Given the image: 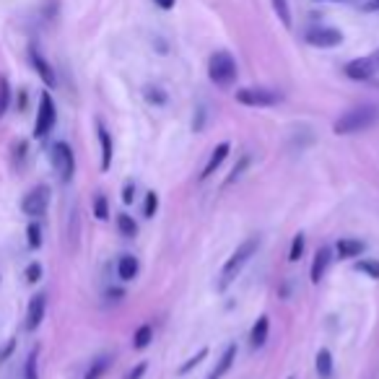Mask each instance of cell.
<instances>
[{
	"label": "cell",
	"instance_id": "74e56055",
	"mask_svg": "<svg viewBox=\"0 0 379 379\" xmlns=\"http://www.w3.org/2000/svg\"><path fill=\"white\" fill-rule=\"evenodd\" d=\"M13 345H16V343H13V340H8V345H6L3 351H0V361H6V359H8L11 351H13Z\"/></svg>",
	"mask_w": 379,
	"mask_h": 379
},
{
	"label": "cell",
	"instance_id": "e575fe53",
	"mask_svg": "<svg viewBox=\"0 0 379 379\" xmlns=\"http://www.w3.org/2000/svg\"><path fill=\"white\" fill-rule=\"evenodd\" d=\"M146 96H148V102H154V104L166 102V96L161 94V88H146Z\"/></svg>",
	"mask_w": 379,
	"mask_h": 379
},
{
	"label": "cell",
	"instance_id": "484cf974",
	"mask_svg": "<svg viewBox=\"0 0 379 379\" xmlns=\"http://www.w3.org/2000/svg\"><path fill=\"white\" fill-rule=\"evenodd\" d=\"M94 215L99 221H107V218H109V206H107V198H104V195H96L94 198Z\"/></svg>",
	"mask_w": 379,
	"mask_h": 379
},
{
	"label": "cell",
	"instance_id": "5bb4252c",
	"mask_svg": "<svg viewBox=\"0 0 379 379\" xmlns=\"http://www.w3.org/2000/svg\"><path fill=\"white\" fill-rule=\"evenodd\" d=\"M229 151H232V146H229V143H218V146L211 151V159H208V164L203 166V174H200V180L206 182L208 177H211V174L218 169V166L224 164V159L229 156Z\"/></svg>",
	"mask_w": 379,
	"mask_h": 379
},
{
	"label": "cell",
	"instance_id": "ac0fdd59",
	"mask_svg": "<svg viewBox=\"0 0 379 379\" xmlns=\"http://www.w3.org/2000/svg\"><path fill=\"white\" fill-rule=\"evenodd\" d=\"M267 330H270V319L262 314V317H258L255 328H252V335H250L252 348H262V345L267 343Z\"/></svg>",
	"mask_w": 379,
	"mask_h": 379
},
{
	"label": "cell",
	"instance_id": "4fadbf2b",
	"mask_svg": "<svg viewBox=\"0 0 379 379\" xmlns=\"http://www.w3.org/2000/svg\"><path fill=\"white\" fill-rule=\"evenodd\" d=\"M96 133H99V146H102V169L107 172L112 166V156H114L112 135H109V130L104 128V122H96Z\"/></svg>",
	"mask_w": 379,
	"mask_h": 379
},
{
	"label": "cell",
	"instance_id": "5b68a950",
	"mask_svg": "<svg viewBox=\"0 0 379 379\" xmlns=\"http://www.w3.org/2000/svg\"><path fill=\"white\" fill-rule=\"evenodd\" d=\"M58 122V109H55V102H52L50 91H44L39 96V112H36V122H34V138H47Z\"/></svg>",
	"mask_w": 379,
	"mask_h": 379
},
{
	"label": "cell",
	"instance_id": "60d3db41",
	"mask_svg": "<svg viewBox=\"0 0 379 379\" xmlns=\"http://www.w3.org/2000/svg\"><path fill=\"white\" fill-rule=\"evenodd\" d=\"M317 3H328V0H317Z\"/></svg>",
	"mask_w": 379,
	"mask_h": 379
},
{
	"label": "cell",
	"instance_id": "f1b7e54d",
	"mask_svg": "<svg viewBox=\"0 0 379 379\" xmlns=\"http://www.w3.org/2000/svg\"><path fill=\"white\" fill-rule=\"evenodd\" d=\"M247 164H250V156H241V161H239V164H237V166H234V169H232V174H229V177H226V182H224L226 187H229V185H234V182L239 180V177H241V172H244V169H247Z\"/></svg>",
	"mask_w": 379,
	"mask_h": 379
},
{
	"label": "cell",
	"instance_id": "277c9868",
	"mask_svg": "<svg viewBox=\"0 0 379 379\" xmlns=\"http://www.w3.org/2000/svg\"><path fill=\"white\" fill-rule=\"evenodd\" d=\"M50 159L55 172L62 182H70L73 174H76V156H73V148L65 143V140H58L55 146L50 148Z\"/></svg>",
	"mask_w": 379,
	"mask_h": 379
},
{
	"label": "cell",
	"instance_id": "f35d334b",
	"mask_svg": "<svg viewBox=\"0 0 379 379\" xmlns=\"http://www.w3.org/2000/svg\"><path fill=\"white\" fill-rule=\"evenodd\" d=\"M154 3L159 6V8H164V11L174 8V0H154Z\"/></svg>",
	"mask_w": 379,
	"mask_h": 379
},
{
	"label": "cell",
	"instance_id": "836d02e7",
	"mask_svg": "<svg viewBox=\"0 0 379 379\" xmlns=\"http://www.w3.org/2000/svg\"><path fill=\"white\" fill-rule=\"evenodd\" d=\"M135 200V182H125V187H122V203L130 206Z\"/></svg>",
	"mask_w": 379,
	"mask_h": 379
},
{
	"label": "cell",
	"instance_id": "603a6c76",
	"mask_svg": "<svg viewBox=\"0 0 379 379\" xmlns=\"http://www.w3.org/2000/svg\"><path fill=\"white\" fill-rule=\"evenodd\" d=\"M26 241H29V247L32 250H39L42 247V226L32 221V224L26 226Z\"/></svg>",
	"mask_w": 379,
	"mask_h": 379
},
{
	"label": "cell",
	"instance_id": "d6a6232c",
	"mask_svg": "<svg viewBox=\"0 0 379 379\" xmlns=\"http://www.w3.org/2000/svg\"><path fill=\"white\" fill-rule=\"evenodd\" d=\"M42 278V265L39 262H29V267H26V281L29 284H36Z\"/></svg>",
	"mask_w": 379,
	"mask_h": 379
},
{
	"label": "cell",
	"instance_id": "f546056e",
	"mask_svg": "<svg viewBox=\"0 0 379 379\" xmlns=\"http://www.w3.org/2000/svg\"><path fill=\"white\" fill-rule=\"evenodd\" d=\"M273 8H276L278 18L284 21V26H291V13H288V3L286 0H273Z\"/></svg>",
	"mask_w": 379,
	"mask_h": 379
},
{
	"label": "cell",
	"instance_id": "ffe728a7",
	"mask_svg": "<svg viewBox=\"0 0 379 379\" xmlns=\"http://www.w3.org/2000/svg\"><path fill=\"white\" fill-rule=\"evenodd\" d=\"M109 364H112V356H99V359H94L91 366L86 369V377L84 379H102L104 374H107V369H109Z\"/></svg>",
	"mask_w": 379,
	"mask_h": 379
},
{
	"label": "cell",
	"instance_id": "8d00e7d4",
	"mask_svg": "<svg viewBox=\"0 0 379 379\" xmlns=\"http://www.w3.org/2000/svg\"><path fill=\"white\" fill-rule=\"evenodd\" d=\"M13 151H16L18 164H24V159H26V143H24V140H21V143H16V148H13Z\"/></svg>",
	"mask_w": 379,
	"mask_h": 379
},
{
	"label": "cell",
	"instance_id": "7a4b0ae2",
	"mask_svg": "<svg viewBox=\"0 0 379 379\" xmlns=\"http://www.w3.org/2000/svg\"><path fill=\"white\" fill-rule=\"evenodd\" d=\"M260 250V239L258 237H247V239L241 241L239 247L232 252V258L226 260L224 270H221V281H218V288L224 291V288H229V286L234 284V278L241 273V267L247 265L252 260V255Z\"/></svg>",
	"mask_w": 379,
	"mask_h": 379
},
{
	"label": "cell",
	"instance_id": "ba28073f",
	"mask_svg": "<svg viewBox=\"0 0 379 379\" xmlns=\"http://www.w3.org/2000/svg\"><path fill=\"white\" fill-rule=\"evenodd\" d=\"M237 102L244 104V107H273V104L281 102V94L273 88H239Z\"/></svg>",
	"mask_w": 379,
	"mask_h": 379
},
{
	"label": "cell",
	"instance_id": "83f0119b",
	"mask_svg": "<svg viewBox=\"0 0 379 379\" xmlns=\"http://www.w3.org/2000/svg\"><path fill=\"white\" fill-rule=\"evenodd\" d=\"M356 267H359L361 273H366L369 278L379 281V262H374V260H361V262H356Z\"/></svg>",
	"mask_w": 379,
	"mask_h": 379
},
{
	"label": "cell",
	"instance_id": "30bf717a",
	"mask_svg": "<svg viewBox=\"0 0 379 379\" xmlns=\"http://www.w3.org/2000/svg\"><path fill=\"white\" fill-rule=\"evenodd\" d=\"M44 312H47V296L44 293H36L29 299V310H26V330L34 333L44 319Z\"/></svg>",
	"mask_w": 379,
	"mask_h": 379
},
{
	"label": "cell",
	"instance_id": "7402d4cb",
	"mask_svg": "<svg viewBox=\"0 0 379 379\" xmlns=\"http://www.w3.org/2000/svg\"><path fill=\"white\" fill-rule=\"evenodd\" d=\"M117 229H120L122 237H135V234H138V224H135L133 215H128V213L117 215Z\"/></svg>",
	"mask_w": 379,
	"mask_h": 379
},
{
	"label": "cell",
	"instance_id": "e0dca14e",
	"mask_svg": "<svg viewBox=\"0 0 379 379\" xmlns=\"http://www.w3.org/2000/svg\"><path fill=\"white\" fill-rule=\"evenodd\" d=\"M364 252V241L361 239H340L335 247V255L340 260H348V258H359Z\"/></svg>",
	"mask_w": 379,
	"mask_h": 379
},
{
	"label": "cell",
	"instance_id": "7c38bea8",
	"mask_svg": "<svg viewBox=\"0 0 379 379\" xmlns=\"http://www.w3.org/2000/svg\"><path fill=\"white\" fill-rule=\"evenodd\" d=\"M330 262H333V250L330 247H319L317 255H314V262H312V284H319L325 278Z\"/></svg>",
	"mask_w": 379,
	"mask_h": 379
},
{
	"label": "cell",
	"instance_id": "d6986e66",
	"mask_svg": "<svg viewBox=\"0 0 379 379\" xmlns=\"http://www.w3.org/2000/svg\"><path fill=\"white\" fill-rule=\"evenodd\" d=\"M314 366H317L319 379H330V377H333V354H330L328 348H319V351H317Z\"/></svg>",
	"mask_w": 379,
	"mask_h": 379
},
{
	"label": "cell",
	"instance_id": "ab89813d",
	"mask_svg": "<svg viewBox=\"0 0 379 379\" xmlns=\"http://www.w3.org/2000/svg\"><path fill=\"white\" fill-rule=\"evenodd\" d=\"M364 11H369V13L379 11V0H369V3H364Z\"/></svg>",
	"mask_w": 379,
	"mask_h": 379
},
{
	"label": "cell",
	"instance_id": "8fae6325",
	"mask_svg": "<svg viewBox=\"0 0 379 379\" xmlns=\"http://www.w3.org/2000/svg\"><path fill=\"white\" fill-rule=\"evenodd\" d=\"M29 60H32V65H34V70H36V76L42 78L44 84H47V86H55V84H58V78H55V70H52V65L47 60H44V55L39 50H36V47H32V50H29Z\"/></svg>",
	"mask_w": 379,
	"mask_h": 379
},
{
	"label": "cell",
	"instance_id": "3957f363",
	"mask_svg": "<svg viewBox=\"0 0 379 379\" xmlns=\"http://www.w3.org/2000/svg\"><path fill=\"white\" fill-rule=\"evenodd\" d=\"M208 76L213 81L215 86H229L234 78H237V62L229 52H215L211 62H208Z\"/></svg>",
	"mask_w": 379,
	"mask_h": 379
},
{
	"label": "cell",
	"instance_id": "9a60e30c",
	"mask_svg": "<svg viewBox=\"0 0 379 379\" xmlns=\"http://www.w3.org/2000/svg\"><path fill=\"white\" fill-rule=\"evenodd\" d=\"M234 359H237V345H229L224 354H221V359L215 361V366L211 369V374H208L206 379H221V377L226 374V371L232 369Z\"/></svg>",
	"mask_w": 379,
	"mask_h": 379
},
{
	"label": "cell",
	"instance_id": "52a82bcc",
	"mask_svg": "<svg viewBox=\"0 0 379 379\" xmlns=\"http://www.w3.org/2000/svg\"><path fill=\"white\" fill-rule=\"evenodd\" d=\"M379 73V50H374L366 58H356L345 65V76L354 78V81H369L371 76Z\"/></svg>",
	"mask_w": 379,
	"mask_h": 379
},
{
	"label": "cell",
	"instance_id": "1f68e13d",
	"mask_svg": "<svg viewBox=\"0 0 379 379\" xmlns=\"http://www.w3.org/2000/svg\"><path fill=\"white\" fill-rule=\"evenodd\" d=\"M206 356H208V348H200V351H198L195 356H192V359H187V361L182 364V366H180V374H187V371L192 369V366H198V364L203 361Z\"/></svg>",
	"mask_w": 379,
	"mask_h": 379
},
{
	"label": "cell",
	"instance_id": "8992f818",
	"mask_svg": "<svg viewBox=\"0 0 379 379\" xmlns=\"http://www.w3.org/2000/svg\"><path fill=\"white\" fill-rule=\"evenodd\" d=\"M50 208V187L47 185H39V187L29 190L21 200V211H24L29 218H42Z\"/></svg>",
	"mask_w": 379,
	"mask_h": 379
},
{
	"label": "cell",
	"instance_id": "6da1fadb",
	"mask_svg": "<svg viewBox=\"0 0 379 379\" xmlns=\"http://www.w3.org/2000/svg\"><path fill=\"white\" fill-rule=\"evenodd\" d=\"M379 122V107L374 104H361L356 109H348L345 114H340L333 125L338 135H354V133H361V130H369L371 125Z\"/></svg>",
	"mask_w": 379,
	"mask_h": 379
},
{
	"label": "cell",
	"instance_id": "4316f807",
	"mask_svg": "<svg viewBox=\"0 0 379 379\" xmlns=\"http://www.w3.org/2000/svg\"><path fill=\"white\" fill-rule=\"evenodd\" d=\"M302 255H304V234H296V237H293V241H291V250H288V260H291V262H296Z\"/></svg>",
	"mask_w": 379,
	"mask_h": 379
},
{
	"label": "cell",
	"instance_id": "d4e9b609",
	"mask_svg": "<svg viewBox=\"0 0 379 379\" xmlns=\"http://www.w3.org/2000/svg\"><path fill=\"white\" fill-rule=\"evenodd\" d=\"M36 356H39V351H32L29 354V359H26L24 364V374H21V379H39V374H36Z\"/></svg>",
	"mask_w": 379,
	"mask_h": 379
},
{
	"label": "cell",
	"instance_id": "44dd1931",
	"mask_svg": "<svg viewBox=\"0 0 379 379\" xmlns=\"http://www.w3.org/2000/svg\"><path fill=\"white\" fill-rule=\"evenodd\" d=\"M151 340H154V328H151V325H140V328L135 330V335H133V348L143 351V348L151 345Z\"/></svg>",
	"mask_w": 379,
	"mask_h": 379
},
{
	"label": "cell",
	"instance_id": "2e32d148",
	"mask_svg": "<svg viewBox=\"0 0 379 379\" xmlns=\"http://www.w3.org/2000/svg\"><path fill=\"white\" fill-rule=\"evenodd\" d=\"M138 258H133V255H122L120 260H117V276L122 278V281H133V278L138 276Z\"/></svg>",
	"mask_w": 379,
	"mask_h": 379
},
{
	"label": "cell",
	"instance_id": "d590c367",
	"mask_svg": "<svg viewBox=\"0 0 379 379\" xmlns=\"http://www.w3.org/2000/svg\"><path fill=\"white\" fill-rule=\"evenodd\" d=\"M143 374H146V364H138L135 369H130V371H128V377H125V379H140V377H143Z\"/></svg>",
	"mask_w": 379,
	"mask_h": 379
},
{
	"label": "cell",
	"instance_id": "9c48e42d",
	"mask_svg": "<svg viewBox=\"0 0 379 379\" xmlns=\"http://www.w3.org/2000/svg\"><path fill=\"white\" fill-rule=\"evenodd\" d=\"M307 42L312 47H319V50H330V47H338L343 42V34L338 29H330V26H317V29L307 32Z\"/></svg>",
	"mask_w": 379,
	"mask_h": 379
},
{
	"label": "cell",
	"instance_id": "4dcf8cb0",
	"mask_svg": "<svg viewBox=\"0 0 379 379\" xmlns=\"http://www.w3.org/2000/svg\"><path fill=\"white\" fill-rule=\"evenodd\" d=\"M156 211H159V195H156V192H148L146 206H143V215H146V218H154Z\"/></svg>",
	"mask_w": 379,
	"mask_h": 379
},
{
	"label": "cell",
	"instance_id": "cb8c5ba5",
	"mask_svg": "<svg viewBox=\"0 0 379 379\" xmlns=\"http://www.w3.org/2000/svg\"><path fill=\"white\" fill-rule=\"evenodd\" d=\"M11 107V86H8V78L0 76V120H3V114L8 112Z\"/></svg>",
	"mask_w": 379,
	"mask_h": 379
}]
</instances>
